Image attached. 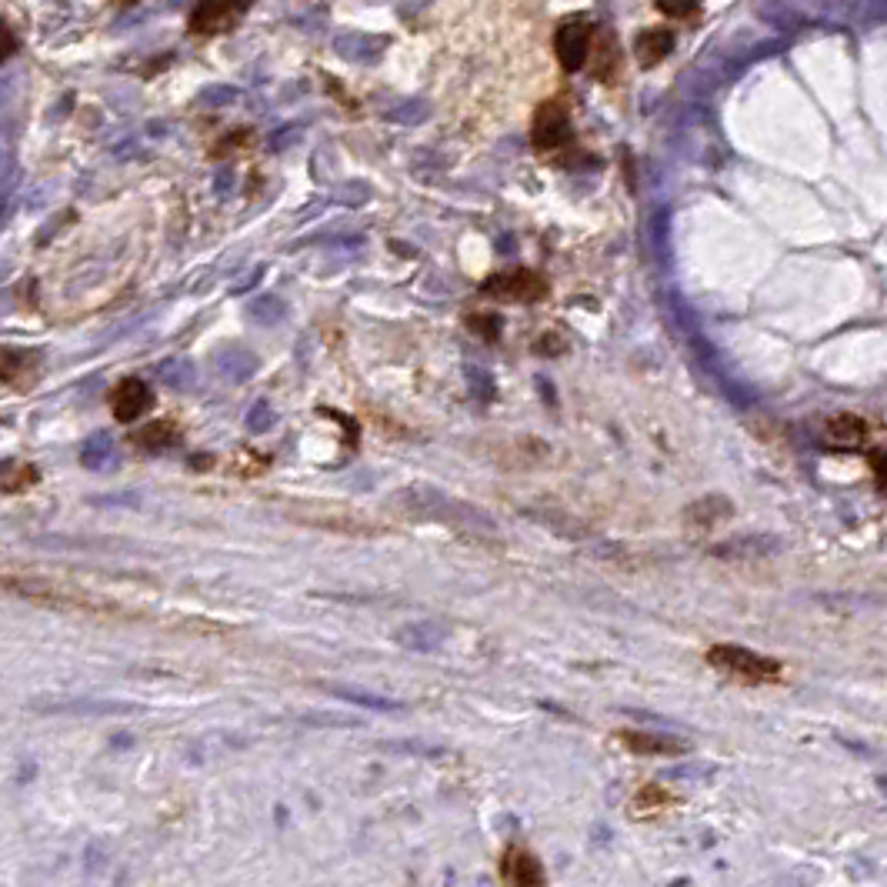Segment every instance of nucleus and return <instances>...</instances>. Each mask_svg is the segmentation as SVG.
Here are the masks:
<instances>
[{"label":"nucleus","mask_w":887,"mask_h":887,"mask_svg":"<svg viewBox=\"0 0 887 887\" xmlns=\"http://www.w3.org/2000/svg\"><path fill=\"white\" fill-rule=\"evenodd\" d=\"M31 711H47V714H91V717H127V714H141L137 704H124V701H34Z\"/></svg>","instance_id":"nucleus-8"},{"label":"nucleus","mask_w":887,"mask_h":887,"mask_svg":"<svg viewBox=\"0 0 887 887\" xmlns=\"http://www.w3.org/2000/svg\"><path fill=\"white\" fill-rule=\"evenodd\" d=\"M644 804H647V811H657V807L671 804V794L661 791V787H657V784H647V787H641V791H637V797H634V807H637V811H641Z\"/></svg>","instance_id":"nucleus-24"},{"label":"nucleus","mask_w":887,"mask_h":887,"mask_svg":"<svg viewBox=\"0 0 887 887\" xmlns=\"http://www.w3.org/2000/svg\"><path fill=\"white\" fill-rule=\"evenodd\" d=\"M471 324L474 327H481V337H487V341H494L497 337V327H501V321H497V317H471Z\"/></svg>","instance_id":"nucleus-29"},{"label":"nucleus","mask_w":887,"mask_h":887,"mask_svg":"<svg viewBox=\"0 0 887 887\" xmlns=\"http://www.w3.org/2000/svg\"><path fill=\"white\" fill-rule=\"evenodd\" d=\"M621 744L637 757H681L691 751L684 737L664 731H621Z\"/></svg>","instance_id":"nucleus-7"},{"label":"nucleus","mask_w":887,"mask_h":887,"mask_svg":"<svg viewBox=\"0 0 887 887\" xmlns=\"http://www.w3.org/2000/svg\"><path fill=\"white\" fill-rule=\"evenodd\" d=\"M777 551H781V541H777V537H767V534L734 537V541H727L724 547H714V554L727 557V561H751V557H767Z\"/></svg>","instance_id":"nucleus-13"},{"label":"nucleus","mask_w":887,"mask_h":887,"mask_svg":"<svg viewBox=\"0 0 887 887\" xmlns=\"http://www.w3.org/2000/svg\"><path fill=\"white\" fill-rule=\"evenodd\" d=\"M671 51H674V31H671V27H647V31L637 34V41H634V54H637V64H641V67L661 64Z\"/></svg>","instance_id":"nucleus-12"},{"label":"nucleus","mask_w":887,"mask_h":887,"mask_svg":"<svg viewBox=\"0 0 887 887\" xmlns=\"http://www.w3.org/2000/svg\"><path fill=\"white\" fill-rule=\"evenodd\" d=\"M707 664L741 684L781 681V664L764 654H754L751 647H741V644H714L711 651H707Z\"/></svg>","instance_id":"nucleus-2"},{"label":"nucleus","mask_w":887,"mask_h":887,"mask_svg":"<svg viewBox=\"0 0 887 887\" xmlns=\"http://www.w3.org/2000/svg\"><path fill=\"white\" fill-rule=\"evenodd\" d=\"M157 381L167 387H191L197 384V364L191 357H164L157 364Z\"/></svg>","instance_id":"nucleus-18"},{"label":"nucleus","mask_w":887,"mask_h":887,"mask_svg":"<svg viewBox=\"0 0 887 887\" xmlns=\"http://www.w3.org/2000/svg\"><path fill=\"white\" fill-rule=\"evenodd\" d=\"M274 424H277L274 407L267 404V401H254V407H251V411H247V431L264 434V431H271Z\"/></svg>","instance_id":"nucleus-23"},{"label":"nucleus","mask_w":887,"mask_h":887,"mask_svg":"<svg viewBox=\"0 0 887 887\" xmlns=\"http://www.w3.org/2000/svg\"><path fill=\"white\" fill-rule=\"evenodd\" d=\"M591 41H594V31L584 21H564L554 34L557 64H561L564 71H581L587 57H591Z\"/></svg>","instance_id":"nucleus-5"},{"label":"nucleus","mask_w":887,"mask_h":887,"mask_svg":"<svg viewBox=\"0 0 887 887\" xmlns=\"http://www.w3.org/2000/svg\"><path fill=\"white\" fill-rule=\"evenodd\" d=\"M877 787H881V791L887 794V774H884V777H877Z\"/></svg>","instance_id":"nucleus-31"},{"label":"nucleus","mask_w":887,"mask_h":887,"mask_svg":"<svg viewBox=\"0 0 887 887\" xmlns=\"http://www.w3.org/2000/svg\"><path fill=\"white\" fill-rule=\"evenodd\" d=\"M397 504L404 507L407 514L421 517V521H444V524H457V527H481V531H494V524L487 521V514L474 511L461 501H451L447 494H441L437 487H404Z\"/></svg>","instance_id":"nucleus-1"},{"label":"nucleus","mask_w":887,"mask_h":887,"mask_svg":"<svg viewBox=\"0 0 887 887\" xmlns=\"http://www.w3.org/2000/svg\"><path fill=\"white\" fill-rule=\"evenodd\" d=\"M447 637V627L444 624H434V621H421V624H407L401 627V631L394 634V641L407 647V651H434V647H441Z\"/></svg>","instance_id":"nucleus-14"},{"label":"nucleus","mask_w":887,"mask_h":887,"mask_svg":"<svg viewBox=\"0 0 887 887\" xmlns=\"http://www.w3.org/2000/svg\"><path fill=\"white\" fill-rule=\"evenodd\" d=\"M657 11L674 17V21H691L697 14V0H657Z\"/></svg>","instance_id":"nucleus-25"},{"label":"nucleus","mask_w":887,"mask_h":887,"mask_svg":"<svg viewBox=\"0 0 887 887\" xmlns=\"http://www.w3.org/2000/svg\"><path fill=\"white\" fill-rule=\"evenodd\" d=\"M167 434H174L167 424H151V427H144V431L137 434V437H141L144 447H171L174 437H167Z\"/></svg>","instance_id":"nucleus-26"},{"label":"nucleus","mask_w":887,"mask_h":887,"mask_svg":"<svg viewBox=\"0 0 887 887\" xmlns=\"http://www.w3.org/2000/svg\"><path fill=\"white\" fill-rule=\"evenodd\" d=\"M587 64H591V74L597 77V81L611 84V77L617 74V64H621V54H617L614 34L594 37V41H591V57H587Z\"/></svg>","instance_id":"nucleus-15"},{"label":"nucleus","mask_w":887,"mask_h":887,"mask_svg":"<svg viewBox=\"0 0 887 887\" xmlns=\"http://www.w3.org/2000/svg\"><path fill=\"white\" fill-rule=\"evenodd\" d=\"M864 434H867V424L854 414H837L834 421L827 424V437L837 444H857L864 441Z\"/></svg>","instance_id":"nucleus-21"},{"label":"nucleus","mask_w":887,"mask_h":887,"mask_svg":"<svg viewBox=\"0 0 887 887\" xmlns=\"http://www.w3.org/2000/svg\"><path fill=\"white\" fill-rule=\"evenodd\" d=\"M731 511H734V507H731V501H727V497L711 494V497H704V501H697V504L687 507L684 521L691 524V527H711V524H717L721 517H727Z\"/></svg>","instance_id":"nucleus-17"},{"label":"nucleus","mask_w":887,"mask_h":887,"mask_svg":"<svg viewBox=\"0 0 887 887\" xmlns=\"http://www.w3.org/2000/svg\"><path fill=\"white\" fill-rule=\"evenodd\" d=\"M14 54H17V34L7 27V21H0V64L11 61Z\"/></svg>","instance_id":"nucleus-28"},{"label":"nucleus","mask_w":887,"mask_h":887,"mask_svg":"<svg viewBox=\"0 0 887 887\" xmlns=\"http://www.w3.org/2000/svg\"><path fill=\"white\" fill-rule=\"evenodd\" d=\"M297 721L307 727H361V721L351 714H331V711H307L297 714Z\"/></svg>","instance_id":"nucleus-22"},{"label":"nucleus","mask_w":887,"mask_h":887,"mask_svg":"<svg viewBox=\"0 0 887 887\" xmlns=\"http://www.w3.org/2000/svg\"><path fill=\"white\" fill-rule=\"evenodd\" d=\"M77 457H81V464L87 467V471H101V467L114 457V437L111 434H91L81 444Z\"/></svg>","instance_id":"nucleus-19"},{"label":"nucleus","mask_w":887,"mask_h":887,"mask_svg":"<svg viewBox=\"0 0 887 887\" xmlns=\"http://www.w3.org/2000/svg\"><path fill=\"white\" fill-rule=\"evenodd\" d=\"M247 317H251L254 324H264V327L281 324L287 317V304L277 294H261V297H254V301L247 304Z\"/></svg>","instance_id":"nucleus-20"},{"label":"nucleus","mask_w":887,"mask_h":887,"mask_svg":"<svg viewBox=\"0 0 887 887\" xmlns=\"http://www.w3.org/2000/svg\"><path fill=\"white\" fill-rule=\"evenodd\" d=\"M324 691L337 697V701H347V704H357V707H367V711H401V701H394V697H384V694H374V691H361V687H344V684H324Z\"/></svg>","instance_id":"nucleus-16"},{"label":"nucleus","mask_w":887,"mask_h":887,"mask_svg":"<svg viewBox=\"0 0 887 887\" xmlns=\"http://www.w3.org/2000/svg\"><path fill=\"white\" fill-rule=\"evenodd\" d=\"M257 367H261V361L254 357V351H244V347H221V351L214 354V371L221 374V381L227 384L251 381Z\"/></svg>","instance_id":"nucleus-11"},{"label":"nucleus","mask_w":887,"mask_h":887,"mask_svg":"<svg viewBox=\"0 0 887 887\" xmlns=\"http://www.w3.org/2000/svg\"><path fill=\"white\" fill-rule=\"evenodd\" d=\"M254 7V0H197L191 14V34L217 37L244 21V14Z\"/></svg>","instance_id":"nucleus-3"},{"label":"nucleus","mask_w":887,"mask_h":887,"mask_svg":"<svg viewBox=\"0 0 887 887\" xmlns=\"http://www.w3.org/2000/svg\"><path fill=\"white\" fill-rule=\"evenodd\" d=\"M151 401H154L151 387H147L144 381H137V377L121 381L117 384V391L111 394V407H114L117 421H137V417L151 407Z\"/></svg>","instance_id":"nucleus-10"},{"label":"nucleus","mask_w":887,"mask_h":887,"mask_svg":"<svg viewBox=\"0 0 887 887\" xmlns=\"http://www.w3.org/2000/svg\"><path fill=\"white\" fill-rule=\"evenodd\" d=\"M484 294L504 297V301H537V297L547 294V284L537 277L534 271H507V274H494L491 281L484 284Z\"/></svg>","instance_id":"nucleus-6"},{"label":"nucleus","mask_w":887,"mask_h":887,"mask_svg":"<svg viewBox=\"0 0 887 887\" xmlns=\"http://www.w3.org/2000/svg\"><path fill=\"white\" fill-rule=\"evenodd\" d=\"M117 4H137V0H117Z\"/></svg>","instance_id":"nucleus-32"},{"label":"nucleus","mask_w":887,"mask_h":887,"mask_svg":"<svg viewBox=\"0 0 887 887\" xmlns=\"http://www.w3.org/2000/svg\"><path fill=\"white\" fill-rule=\"evenodd\" d=\"M531 141L537 151H557L571 141V114L561 101H544L534 111L531 124Z\"/></svg>","instance_id":"nucleus-4"},{"label":"nucleus","mask_w":887,"mask_h":887,"mask_svg":"<svg viewBox=\"0 0 887 887\" xmlns=\"http://www.w3.org/2000/svg\"><path fill=\"white\" fill-rule=\"evenodd\" d=\"M501 877L507 884L534 887V884H544V867L531 851H524V847H507L501 861Z\"/></svg>","instance_id":"nucleus-9"},{"label":"nucleus","mask_w":887,"mask_h":887,"mask_svg":"<svg viewBox=\"0 0 887 887\" xmlns=\"http://www.w3.org/2000/svg\"><path fill=\"white\" fill-rule=\"evenodd\" d=\"M871 464H874L877 481H881V484L887 487V457H884V454H871Z\"/></svg>","instance_id":"nucleus-30"},{"label":"nucleus","mask_w":887,"mask_h":887,"mask_svg":"<svg viewBox=\"0 0 887 887\" xmlns=\"http://www.w3.org/2000/svg\"><path fill=\"white\" fill-rule=\"evenodd\" d=\"M381 747H387V751H397V754H424V757H441L444 754L441 747L414 744V741H391V744H381Z\"/></svg>","instance_id":"nucleus-27"}]
</instances>
